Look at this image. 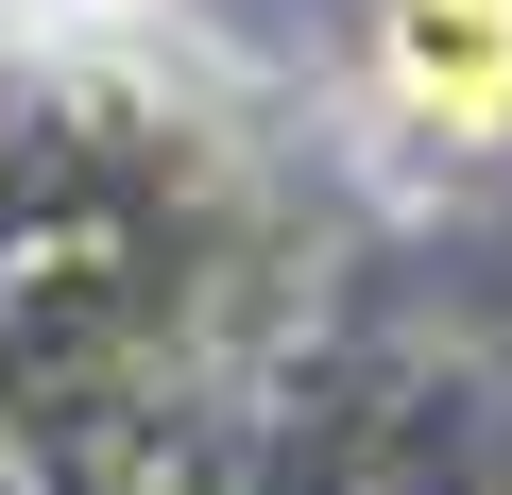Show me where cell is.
Wrapping results in <instances>:
<instances>
[{
  "label": "cell",
  "mask_w": 512,
  "mask_h": 495,
  "mask_svg": "<svg viewBox=\"0 0 512 495\" xmlns=\"http://www.w3.org/2000/svg\"><path fill=\"white\" fill-rule=\"evenodd\" d=\"M376 69L427 137H512V0H393L376 18Z\"/></svg>",
  "instance_id": "1"
}]
</instances>
